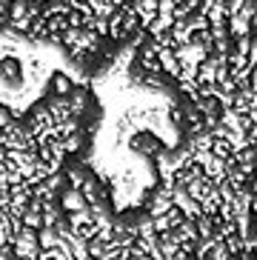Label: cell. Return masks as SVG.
Segmentation results:
<instances>
[{
	"label": "cell",
	"mask_w": 257,
	"mask_h": 260,
	"mask_svg": "<svg viewBox=\"0 0 257 260\" xmlns=\"http://www.w3.org/2000/svg\"><path fill=\"white\" fill-rule=\"evenodd\" d=\"M174 54H177V60H180L183 66H200V63L212 54V49L206 46V43H200V40H191L186 46H177Z\"/></svg>",
	"instance_id": "1"
},
{
	"label": "cell",
	"mask_w": 257,
	"mask_h": 260,
	"mask_svg": "<svg viewBox=\"0 0 257 260\" xmlns=\"http://www.w3.org/2000/svg\"><path fill=\"white\" fill-rule=\"evenodd\" d=\"M0 80H3L9 89H23V83H26V72H23L20 60H15V57L0 60Z\"/></svg>",
	"instance_id": "2"
},
{
	"label": "cell",
	"mask_w": 257,
	"mask_h": 260,
	"mask_svg": "<svg viewBox=\"0 0 257 260\" xmlns=\"http://www.w3.org/2000/svg\"><path fill=\"white\" fill-rule=\"evenodd\" d=\"M132 9H135L137 17H140V29H146L151 20H157L160 0H132Z\"/></svg>",
	"instance_id": "3"
},
{
	"label": "cell",
	"mask_w": 257,
	"mask_h": 260,
	"mask_svg": "<svg viewBox=\"0 0 257 260\" xmlns=\"http://www.w3.org/2000/svg\"><path fill=\"white\" fill-rule=\"evenodd\" d=\"M72 89H75V80H72V75H66V72H54V75H52V89H49V94L66 98V94H72Z\"/></svg>",
	"instance_id": "4"
},
{
	"label": "cell",
	"mask_w": 257,
	"mask_h": 260,
	"mask_svg": "<svg viewBox=\"0 0 257 260\" xmlns=\"http://www.w3.org/2000/svg\"><path fill=\"white\" fill-rule=\"evenodd\" d=\"M229 35L232 38H246V35H251V20L243 15H229Z\"/></svg>",
	"instance_id": "5"
},
{
	"label": "cell",
	"mask_w": 257,
	"mask_h": 260,
	"mask_svg": "<svg viewBox=\"0 0 257 260\" xmlns=\"http://www.w3.org/2000/svg\"><path fill=\"white\" fill-rule=\"evenodd\" d=\"M72 12V6H69L66 0H49V3H43L40 6V15L49 20V17H57V15H69Z\"/></svg>",
	"instance_id": "6"
},
{
	"label": "cell",
	"mask_w": 257,
	"mask_h": 260,
	"mask_svg": "<svg viewBox=\"0 0 257 260\" xmlns=\"http://www.w3.org/2000/svg\"><path fill=\"white\" fill-rule=\"evenodd\" d=\"M12 120H17V115L6 106V103H0V129H6V126H9Z\"/></svg>",
	"instance_id": "7"
},
{
	"label": "cell",
	"mask_w": 257,
	"mask_h": 260,
	"mask_svg": "<svg viewBox=\"0 0 257 260\" xmlns=\"http://www.w3.org/2000/svg\"><path fill=\"white\" fill-rule=\"evenodd\" d=\"M80 3H89V0H77V6H80Z\"/></svg>",
	"instance_id": "8"
}]
</instances>
